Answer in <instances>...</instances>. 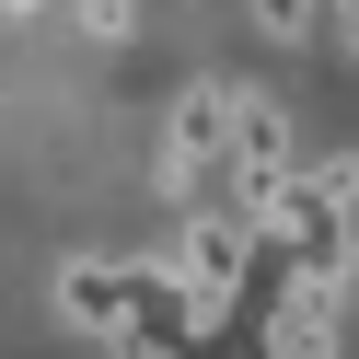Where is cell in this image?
Wrapping results in <instances>:
<instances>
[{
	"instance_id": "6da1fadb",
	"label": "cell",
	"mask_w": 359,
	"mask_h": 359,
	"mask_svg": "<svg viewBox=\"0 0 359 359\" xmlns=\"http://www.w3.org/2000/svg\"><path fill=\"white\" fill-rule=\"evenodd\" d=\"M266 255V232H255V220H243V209H197L186 220V232H174V302H186V336H220V325H232V302H243V266H255Z\"/></svg>"
},
{
	"instance_id": "7a4b0ae2",
	"label": "cell",
	"mask_w": 359,
	"mask_h": 359,
	"mask_svg": "<svg viewBox=\"0 0 359 359\" xmlns=\"http://www.w3.org/2000/svg\"><path fill=\"white\" fill-rule=\"evenodd\" d=\"M232 116H243V93L232 81H186L174 93V116H163V197H209V174H232Z\"/></svg>"
},
{
	"instance_id": "3957f363",
	"label": "cell",
	"mask_w": 359,
	"mask_h": 359,
	"mask_svg": "<svg viewBox=\"0 0 359 359\" xmlns=\"http://www.w3.org/2000/svg\"><path fill=\"white\" fill-rule=\"evenodd\" d=\"M220 186H232V209H243V220H255L266 197L290 186V116H278L266 93H243V116H232V174H220Z\"/></svg>"
},
{
	"instance_id": "277c9868",
	"label": "cell",
	"mask_w": 359,
	"mask_h": 359,
	"mask_svg": "<svg viewBox=\"0 0 359 359\" xmlns=\"http://www.w3.org/2000/svg\"><path fill=\"white\" fill-rule=\"evenodd\" d=\"M336 278H290L278 313H266V359H336Z\"/></svg>"
},
{
	"instance_id": "5b68a950",
	"label": "cell",
	"mask_w": 359,
	"mask_h": 359,
	"mask_svg": "<svg viewBox=\"0 0 359 359\" xmlns=\"http://www.w3.org/2000/svg\"><path fill=\"white\" fill-rule=\"evenodd\" d=\"M266 47H313V24H336V0H243Z\"/></svg>"
},
{
	"instance_id": "8992f818",
	"label": "cell",
	"mask_w": 359,
	"mask_h": 359,
	"mask_svg": "<svg viewBox=\"0 0 359 359\" xmlns=\"http://www.w3.org/2000/svg\"><path fill=\"white\" fill-rule=\"evenodd\" d=\"M81 35H93V47H128V35H140V0H81Z\"/></svg>"
},
{
	"instance_id": "52a82bcc",
	"label": "cell",
	"mask_w": 359,
	"mask_h": 359,
	"mask_svg": "<svg viewBox=\"0 0 359 359\" xmlns=\"http://www.w3.org/2000/svg\"><path fill=\"white\" fill-rule=\"evenodd\" d=\"M116 359H174V336H151V325H140V336H116Z\"/></svg>"
},
{
	"instance_id": "ba28073f",
	"label": "cell",
	"mask_w": 359,
	"mask_h": 359,
	"mask_svg": "<svg viewBox=\"0 0 359 359\" xmlns=\"http://www.w3.org/2000/svg\"><path fill=\"white\" fill-rule=\"evenodd\" d=\"M325 35H336V47L359 58V0H336V24H325Z\"/></svg>"
},
{
	"instance_id": "9c48e42d",
	"label": "cell",
	"mask_w": 359,
	"mask_h": 359,
	"mask_svg": "<svg viewBox=\"0 0 359 359\" xmlns=\"http://www.w3.org/2000/svg\"><path fill=\"white\" fill-rule=\"evenodd\" d=\"M35 12H47V0H0V24H35Z\"/></svg>"
}]
</instances>
